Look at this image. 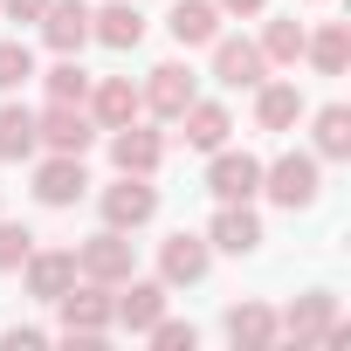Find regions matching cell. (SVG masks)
Returning a JSON list of instances; mask_svg holds the SVG:
<instances>
[{"label":"cell","mask_w":351,"mask_h":351,"mask_svg":"<svg viewBox=\"0 0 351 351\" xmlns=\"http://www.w3.org/2000/svg\"><path fill=\"white\" fill-rule=\"evenodd\" d=\"M296 117H303V90L262 76V83H255V124H262V131H289Z\"/></svg>","instance_id":"21"},{"label":"cell","mask_w":351,"mask_h":351,"mask_svg":"<svg viewBox=\"0 0 351 351\" xmlns=\"http://www.w3.org/2000/svg\"><path fill=\"white\" fill-rule=\"evenodd\" d=\"M90 35L104 49H138L145 42V14L131 8V0H110V8H90Z\"/></svg>","instance_id":"19"},{"label":"cell","mask_w":351,"mask_h":351,"mask_svg":"<svg viewBox=\"0 0 351 351\" xmlns=\"http://www.w3.org/2000/svg\"><path fill=\"white\" fill-rule=\"evenodd\" d=\"M83 186H90V172H83V158H69V152H56L49 165H35V200H42V207H76Z\"/></svg>","instance_id":"12"},{"label":"cell","mask_w":351,"mask_h":351,"mask_svg":"<svg viewBox=\"0 0 351 351\" xmlns=\"http://www.w3.org/2000/svg\"><path fill=\"white\" fill-rule=\"evenodd\" d=\"M152 214H158V186L145 180V172H117V186H104V228L131 234V228H145Z\"/></svg>","instance_id":"4"},{"label":"cell","mask_w":351,"mask_h":351,"mask_svg":"<svg viewBox=\"0 0 351 351\" xmlns=\"http://www.w3.org/2000/svg\"><path fill=\"white\" fill-rule=\"evenodd\" d=\"M228 337H234L241 351H269V344H276V310H269V303H234V310H228Z\"/></svg>","instance_id":"23"},{"label":"cell","mask_w":351,"mask_h":351,"mask_svg":"<svg viewBox=\"0 0 351 351\" xmlns=\"http://www.w3.org/2000/svg\"><path fill=\"white\" fill-rule=\"evenodd\" d=\"M0 8H8L14 21H42V8H49V0H0Z\"/></svg>","instance_id":"32"},{"label":"cell","mask_w":351,"mask_h":351,"mask_svg":"<svg viewBox=\"0 0 351 351\" xmlns=\"http://www.w3.org/2000/svg\"><path fill=\"white\" fill-rule=\"evenodd\" d=\"M28 76H35V56H28V42H0V97H14Z\"/></svg>","instance_id":"28"},{"label":"cell","mask_w":351,"mask_h":351,"mask_svg":"<svg viewBox=\"0 0 351 351\" xmlns=\"http://www.w3.org/2000/svg\"><path fill=\"white\" fill-rule=\"evenodd\" d=\"M0 344H8V351H35V344H49V330H35V324H14V330H0Z\"/></svg>","instance_id":"31"},{"label":"cell","mask_w":351,"mask_h":351,"mask_svg":"<svg viewBox=\"0 0 351 351\" xmlns=\"http://www.w3.org/2000/svg\"><path fill=\"white\" fill-rule=\"evenodd\" d=\"M76 276H90V282L117 289L124 276H138V255H131V241H124L117 228H104V234H90V241L76 248Z\"/></svg>","instance_id":"5"},{"label":"cell","mask_w":351,"mask_h":351,"mask_svg":"<svg viewBox=\"0 0 351 351\" xmlns=\"http://www.w3.org/2000/svg\"><path fill=\"white\" fill-rule=\"evenodd\" d=\"M42 42L56 56H76L90 42V8H83V0H49V8H42Z\"/></svg>","instance_id":"17"},{"label":"cell","mask_w":351,"mask_h":351,"mask_svg":"<svg viewBox=\"0 0 351 351\" xmlns=\"http://www.w3.org/2000/svg\"><path fill=\"white\" fill-rule=\"evenodd\" d=\"M214 8H221V14H262L269 0H214Z\"/></svg>","instance_id":"33"},{"label":"cell","mask_w":351,"mask_h":351,"mask_svg":"<svg viewBox=\"0 0 351 351\" xmlns=\"http://www.w3.org/2000/svg\"><path fill=\"white\" fill-rule=\"evenodd\" d=\"M110 310H117L124 330H152V324L165 317V282H138V276H124L117 296H110Z\"/></svg>","instance_id":"16"},{"label":"cell","mask_w":351,"mask_h":351,"mask_svg":"<svg viewBox=\"0 0 351 351\" xmlns=\"http://www.w3.org/2000/svg\"><path fill=\"white\" fill-rule=\"evenodd\" d=\"M56 310H62V344H76V351H97L104 344V330L117 324V310H110V289L104 282H69L62 296H56Z\"/></svg>","instance_id":"1"},{"label":"cell","mask_w":351,"mask_h":351,"mask_svg":"<svg viewBox=\"0 0 351 351\" xmlns=\"http://www.w3.org/2000/svg\"><path fill=\"white\" fill-rule=\"evenodd\" d=\"M42 83H49V104H83V97H90V76H83V62H76V56H62Z\"/></svg>","instance_id":"27"},{"label":"cell","mask_w":351,"mask_h":351,"mask_svg":"<svg viewBox=\"0 0 351 351\" xmlns=\"http://www.w3.org/2000/svg\"><path fill=\"white\" fill-rule=\"evenodd\" d=\"M207 262H214V248H207V234H172L165 248H158V282L165 289H193L200 276H207Z\"/></svg>","instance_id":"8"},{"label":"cell","mask_w":351,"mask_h":351,"mask_svg":"<svg viewBox=\"0 0 351 351\" xmlns=\"http://www.w3.org/2000/svg\"><path fill=\"white\" fill-rule=\"evenodd\" d=\"M214 76H221L228 90H255V83L269 76V56H262L255 42H234V35L221 42V35H214Z\"/></svg>","instance_id":"14"},{"label":"cell","mask_w":351,"mask_h":351,"mask_svg":"<svg viewBox=\"0 0 351 351\" xmlns=\"http://www.w3.org/2000/svg\"><path fill=\"white\" fill-rule=\"evenodd\" d=\"M145 110V90L131 83V76H104L97 90H90V117H97V131H117V124H131Z\"/></svg>","instance_id":"15"},{"label":"cell","mask_w":351,"mask_h":351,"mask_svg":"<svg viewBox=\"0 0 351 351\" xmlns=\"http://www.w3.org/2000/svg\"><path fill=\"white\" fill-rule=\"evenodd\" d=\"M28 248H35V234H28L21 221H0V269H21Z\"/></svg>","instance_id":"29"},{"label":"cell","mask_w":351,"mask_h":351,"mask_svg":"<svg viewBox=\"0 0 351 351\" xmlns=\"http://www.w3.org/2000/svg\"><path fill=\"white\" fill-rule=\"evenodd\" d=\"M145 337H152L158 351H193V344H200V330H193V324H172V317H158Z\"/></svg>","instance_id":"30"},{"label":"cell","mask_w":351,"mask_h":351,"mask_svg":"<svg viewBox=\"0 0 351 351\" xmlns=\"http://www.w3.org/2000/svg\"><path fill=\"white\" fill-rule=\"evenodd\" d=\"M28 296L35 303H56L69 282H76V248H28Z\"/></svg>","instance_id":"11"},{"label":"cell","mask_w":351,"mask_h":351,"mask_svg":"<svg viewBox=\"0 0 351 351\" xmlns=\"http://www.w3.org/2000/svg\"><path fill=\"white\" fill-rule=\"evenodd\" d=\"M35 145H42L35 138V110L28 104H8V110H0V158L21 165V158H35Z\"/></svg>","instance_id":"24"},{"label":"cell","mask_w":351,"mask_h":351,"mask_svg":"<svg viewBox=\"0 0 351 351\" xmlns=\"http://www.w3.org/2000/svg\"><path fill=\"white\" fill-rule=\"evenodd\" d=\"M317 158H351V104L317 110Z\"/></svg>","instance_id":"25"},{"label":"cell","mask_w":351,"mask_h":351,"mask_svg":"<svg viewBox=\"0 0 351 351\" xmlns=\"http://www.w3.org/2000/svg\"><path fill=\"white\" fill-rule=\"evenodd\" d=\"M165 28H172L180 49H207L221 35V8H214V0H180V8L165 14Z\"/></svg>","instance_id":"20"},{"label":"cell","mask_w":351,"mask_h":351,"mask_svg":"<svg viewBox=\"0 0 351 351\" xmlns=\"http://www.w3.org/2000/svg\"><path fill=\"white\" fill-rule=\"evenodd\" d=\"M207 248H221V255H255V248H262L255 207H248V200H221V214H214V228H207Z\"/></svg>","instance_id":"9"},{"label":"cell","mask_w":351,"mask_h":351,"mask_svg":"<svg viewBox=\"0 0 351 351\" xmlns=\"http://www.w3.org/2000/svg\"><path fill=\"white\" fill-rule=\"evenodd\" d=\"M110 158H117V172H145V180H152L158 158H165V138H158V131H145V124L131 117V124H117V131H110Z\"/></svg>","instance_id":"13"},{"label":"cell","mask_w":351,"mask_h":351,"mask_svg":"<svg viewBox=\"0 0 351 351\" xmlns=\"http://www.w3.org/2000/svg\"><path fill=\"white\" fill-rule=\"evenodd\" d=\"M317 186H324V180H317V152H282L276 165H262V193H269L276 207H289V214L310 207Z\"/></svg>","instance_id":"3"},{"label":"cell","mask_w":351,"mask_h":351,"mask_svg":"<svg viewBox=\"0 0 351 351\" xmlns=\"http://www.w3.org/2000/svg\"><path fill=\"white\" fill-rule=\"evenodd\" d=\"M35 138H42L49 152H69V158H83V152L97 145V117H90L83 104H49V110L35 117Z\"/></svg>","instance_id":"6"},{"label":"cell","mask_w":351,"mask_h":351,"mask_svg":"<svg viewBox=\"0 0 351 351\" xmlns=\"http://www.w3.org/2000/svg\"><path fill=\"white\" fill-rule=\"evenodd\" d=\"M193 97H200V83H193V69H186V62H158V69H152V83H145V110H152V117H165V124L180 117Z\"/></svg>","instance_id":"10"},{"label":"cell","mask_w":351,"mask_h":351,"mask_svg":"<svg viewBox=\"0 0 351 351\" xmlns=\"http://www.w3.org/2000/svg\"><path fill=\"white\" fill-rule=\"evenodd\" d=\"M276 337H296V344H344V324H337V296H324V289L296 296V303L276 317Z\"/></svg>","instance_id":"2"},{"label":"cell","mask_w":351,"mask_h":351,"mask_svg":"<svg viewBox=\"0 0 351 351\" xmlns=\"http://www.w3.org/2000/svg\"><path fill=\"white\" fill-rule=\"evenodd\" d=\"M207 193H214V200H255V193H262V158L221 145L214 165H207Z\"/></svg>","instance_id":"7"},{"label":"cell","mask_w":351,"mask_h":351,"mask_svg":"<svg viewBox=\"0 0 351 351\" xmlns=\"http://www.w3.org/2000/svg\"><path fill=\"white\" fill-rule=\"evenodd\" d=\"M172 124H180V138L193 145V152H221L228 145V131H234V117H228V104H186L180 117H172Z\"/></svg>","instance_id":"18"},{"label":"cell","mask_w":351,"mask_h":351,"mask_svg":"<svg viewBox=\"0 0 351 351\" xmlns=\"http://www.w3.org/2000/svg\"><path fill=\"white\" fill-rule=\"evenodd\" d=\"M255 49H262L269 62H282V69H289V62H303V21H269Z\"/></svg>","instance_id":"26"},{"label":"cell","mask_w":351,"mask_h":351,"mask_svg":"<svg viewBox=\"0 0 351 351\" xmlns=\"http://www.w3.org/2000/svg\"><path fill=\"white\" fill-rule=\"evenodd\" d=\"M303 56H310L324 76H344V69H351V28H344V21H324L317 35H303Z\"/></svg>","instance_id":"22"}]
</instances>
